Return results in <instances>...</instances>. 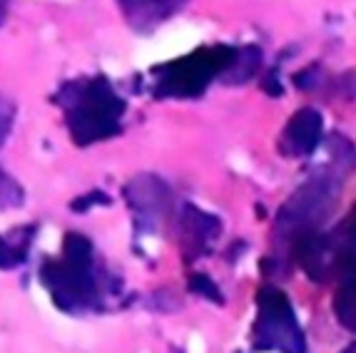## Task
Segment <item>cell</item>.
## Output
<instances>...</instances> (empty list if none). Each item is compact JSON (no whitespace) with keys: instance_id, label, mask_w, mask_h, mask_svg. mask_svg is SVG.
Instances as JSON below:
<instances>
[{"instance_id":"6da1fadb","label":"cell","mask_w":356,"mask_h":353,"mask_svg":"<svg viewBox=\"0 0 356 353\" xmlns=\"http://www.w3.org/2000/svg\"><path fill=\"white\" fill-rule=\"evenodd\" d=\"M58 102L67 112V127L77 145L107 140L120 132L125 100L110 88L105 77L77 80L58 95Z\"/></svg>"},{"instance_id":"7a4b0ae2","label":"cell","mask_w":356,"mask_h":353,"mask_svg":"<svg viewBox=\"0 0 356 353\" xmlns=\"http://www.w3.org/2000/svg\"><path fill=\"white\" fill-rule=\"evenodd\" d=\"M237 53L239 50L232 45H214L172 60L152 72V92L157 97H200L214 77L227 75L237 60Z\"/></svg>"},{"instance_id":"3957f363","label":"cell","mask_w":356,"mask_h":353,"mask_svg":"<svg viewBox=\"0 0 356 353\" xmlns=\"http://www.w3.org/2000/svg\"><path fill=\"white\" fill-rule=\"evenodd\" d=\"M257 304L259 316L254 324V346L259 351L304 353V336L280 288L264 286L257 296Z\"/></svg>"},{"instance_id":"277c9868","label":"cell","mask_w":356,"mask_h":353,"mask_svg":"<svg viewBox=\"0 0 356 353\" xmlns=\"http://www.w3.org/2000/svg\"><path fill=\"white\" fill-rule=\"evenodd\" d=\"M42 284L48 286L55 306L63 311H83L100 306V284L95 264L75 261H48L40 271Z\"/></svg>"},{"instance_id":"5b68a950","label":"cell","mask_w":356,"mask_h":353,"mask_svg":"<svg viewBox=\"0 0 356 353\" xmlns=\"http://www.w3.org/2000/svg\"><path fill=\"white\" fill-rule=\"evenodd\" d=\"M334 199H337V187L332 184V179H321V176L312 179L282 206L277 227L282 234H294V239L307 231H316V224L327 217Z\"/></svg>"},{"instance_id":"8992f818","label":"cell","mask_w":356,"mask_h":353,"mask_svg":"<svg viewBox=\"0 0 356 353\" xmlns=\"http://www.w3.org/2000/svg\"><path fill=\"white\" fill-rule=\"evenodd\" d=\"M321 132H324V120L314 107H304L299 110L294 117L289 120V124L284 127L282 135V152L286 157H307L312 154L321 142Z\"/></svg>"},{"instance_id":"52a82bcc","label":"cell","mask_w":356,"mask_h":353,"mask_svg":"<svg viewBox=\"0 0 356 353\" xmlns=\"http://www.w3.org/2000/svg\"><path fill=\"white\" fill-rule=\"evenodd\" d=\"M125 18L140 33H149L167 18H172L175 13L182 10L187 0H118Z\"/></svg>"},{"instance_id":"ba28073f","label":"cell","mask_w":356,"mask_h":353,"mask_svg":"<svg viewBox=\"0 0 356 353\" xmlns=\"http://www.w3.org/2000/svg\"><path fill=\"white\" fill-rule=\"evenodd\" d=\"M167 187L162 179L157 176L147 174V176H137L127 184V202L132 204V209L137 212L140 222L149 219L154 222V217H160L165 212V204H167Z\"/></svg>"},{"instance_id":"9c48e42d","label":"cell","mask_w":356,"mask_h":353,"mask_svg":"<svg viewBox=\"0 0 356 353\" xmlns=\"http://www.w3.org/2000/svg\"><path fill=\"white\" fill-rule=\"evenodd\" d=\"M334 313L344 329L356 331V259H351L341 269L339 288L334 294Z\"/></svg>"},{"instance_id":"30bf717a","label":"cell","mask_w":356,"mask_h":353,"mask_svg":"<svg viewBox=\"0 0 356 353\" xmlns=\"http://www.w3.org/2000/svg\"><path fill=\"white\" fill-rule=\"evenodd\" d=\"M259 65H261V50L259 47H254V45H250V47H244V50H239L237 53V60H234V65L227 70V77H222L225 83H234V85H239V83H247L252 75H254L257 70H259Z\"/></svg>"},{"instance_id":"8fae6325","label":"cell","mask_w":356,"mask_h":353,"mask_svg":"<svg viewBox=\"0 0 356 353\" xmlns=\"http://www.w3.org/2000/svg\"><path fill=\"white\" fill-rule=\"evenodd\" d=\"M184 219V231L190 236H195L197 242H207V239H217V231H220V222L209 214L200 212L195 206H187L182 214Z\"/></svg>"},{"instance_id":"7c38bea8","label":"cell","mask_w":356,"mask_h":353,"mask_svg":"<svg viewBox=\"0 0 356 353\" xmlns=\"http://www.w3.org/2000/svg\"><path fill=\"white\" fill-rule=\"evenodd\" d=\"M63 254H65L67 261H75V264H95V252H92L90 239H85L83 234H75V231L65 236Z\"/></svg>"},{"instance_id":"4fadbf2b","label":"cell","mask_w":356,"mask_h":353,"mask_svg":"<svg viewBox=\"0 0 356 353\" xmlns=\"http://www.w3.org/2000/svg\"><path fill=\"white\" fill-rule=\"evenodd\" d=\"M28 244L30 236L18 239L15 244L8 242L6 236H0V269H13V266L23 264L25 256H28Z\"/></svg>"},{"instance_id":"5bb4252c","label":"cell","mask_w":356,"mask_h":353,"mask_svg":"<svg viewBox=\"0 0 356 353\" xmlns=\"http://www.w3.org/2000/svg\"><path fill=\"white\" fill-rule=\"evenodd\" d=\"M20 202H23V189H20V184L0 170V209L18 206Z\"/></svg>"},{"instance_id":"9a60e30c","label":"cell","mask_w":356,"mask_h":353,"mask_svg":"<svg viewBox=\"0 0 356 353\" xmlns=\"http://www.w3.org/2000/svg\"><path fill=\"white\" fill-rule=\"evenodd\" d=\"M190 288H192V291H195V294L204 296V299L217 301V304H222L220 286H217V284H214L209 277H204V274H195V277L190 279Z\"/></svg>"},{"instance_id":"2e32d148","label":"cell","mask_w":356,"mask_h":353,"mask_svg":"<svg viewBox=\"0 0 356 353\" xmlns=\"http://www.w3.org/2000/svg\"><path fill=\"white\" fill-rule=\"evenodd\" d=\"M13 120H15V107H13L10 100H6V97L0 95V145L10 135Z\"/></svg>"},{"instance_id":"e0dca14e","label":"cell","mask_w":356,"mask_h":353,"mask_svg":"<svg viewBox=\"0 0 356 353\" xmlns=\"http://www.w3.org/2000/svg\"><path fill=\"white\" fill-rule=\"evenodd\" d=\"M321 80V75H319V67H307V70H302L299 75H294V85L297 88H302V90H309V88H314L316 83Z\"/></svg>"},{"instance_id":"ac0fdd59","label":"cell","mask_w":356,"mask_h":353,"mask_svg":"<svg viewBox=\"0 0 356 353\" xmlns=\"http://www.w3.org/2000/svg\"><path fill=\"white\" fill-rule=\"evenodd\" d=\"M107 197L102 195V192H90V197H85V199H77V202H72V209H77V212H83V209H88L90 204H107Z\"/></svg>"},{"instance_id":"d6986e66","label":"cell","mask_w":356,"mask_h":353,"mask_svg":"<svg viewBox=\"0 0 356 353\" xmlns=\"http://www.w3.org/2000/svg\"><path fill=\"white\" fill-rule=\"evenodd\" d=\"M6 13H8V0H0V23L6 20Z\"/></svg>"}]
</instances>
